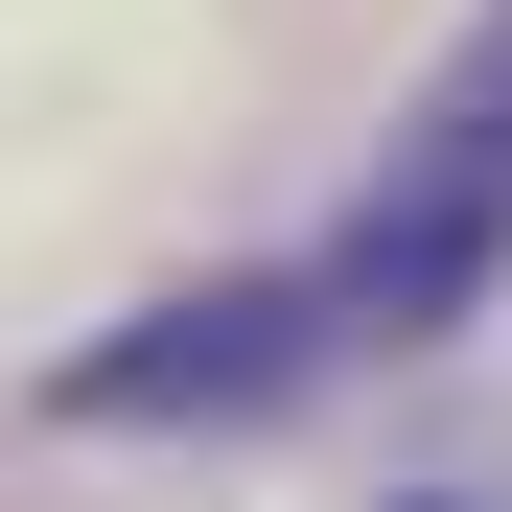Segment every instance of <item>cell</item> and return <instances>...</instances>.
Listing matches in <instances>:
<instances>
[{"label": "cell", "mask_w": 512, "mask_h": 512, "mask_svg": "<svg viewBox=\"0 0 512 512\" xmlns=\"http://www.w3.org/2000/svg\"><path fill=\"white\" fill-rule=\"evenodd\" d=\"M489 280H512V0H489V24L443 47V94L396 117V163H373L350 256H326V303L419 350V326H466Z\"/></svg>", "instance_id": "obj_1"}, {"label": "cell", "mask_w": 512, "mask_h": 512, "mask_svg": "<svg viewBox=\"0 0 512 512\" xmlns=\"http://www.w3.org/2000/svg\"><path fill=\"white\" fill-rule=\"evenodd\" d=\"M303 326H350V303H303V280L163 303V350H94V373H70V419H187V396H280V373H303Z\"/></svg>", "instance_id": "obj_2"}]
</instances>
